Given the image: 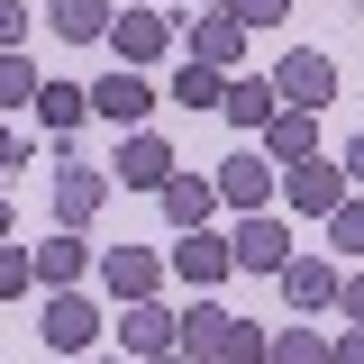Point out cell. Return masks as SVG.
Wrapping results in <instances>:
<instances>
[{
  "label": "cell",
  "instance_id": "1",
  "mask_svg": "<svg viewBox=\"0 0 364 364\" xmlns=\"http://www.w3.org/2000/svg\"><path fill=\"white\" fill-rule=\"evenodd\" d=\"M264 82H273V100H282V109H310V119H318V109L337 100V64L301 46V55H282V64H273Z\"/></svg>",
  "mask_w": 364,
  "mask_h": 364
},
{
  "label": "cell",
  "instance_id": "2",
  "mask_svg": "<svg viewBox=\"0 0 364 364\" xmlns=\"http://www.w3.org/2000/svg\"><path fill=\"white\" fill-rule=\"evenodd\" d=\"M282 264H291V237H282V219H273V210L237 219V237H228V273H282Z\"/></svg>",
  "mask_w": 364,
  "mask_h": 364
},
{
  "label": "cell",
  "instance_id": "3",
  "mask_svg": "<svg viewBox=\"0 0 364 364\" xmlns=\"http://www.w3.org/2000/svg\"><path fill=\"white\" fill-rule=\"evenodd\" d=\"M37 337L55 346V355H91V337H100V310H91L82 291H55V301H46V318H37Z\"/></svg>",
  "mask_w": 364,
  "mask_h": 364
},
{
  "label": "cell",
  "instance_id": "4",
  "mask_svg": "<svg viewBox=\"0 0 364 364\" xmlns=\"http://www.w3.org/2000/svg\"><path fill=\"white\" fill-rule=\"evenodd\" d=\"M273 191H282V200H291V210H310V219H328V210H337V200H346V173H337V164H282V173H273Z\"/></svg>",
  "mask_w": 364,
  "mask_h": 364
},
{
  "label": "cell",
  "instance_id": "5",
  "mask_svg": "<svg viewBox=\"0 0 364 364\" xmlns=\"http://www.w3.org/2000/svg\"><path fill=\"white\" fill-rule=\"evenodd\" d=\"M182 37H191V64H210V73H237V64H246V28H237L228 9H200Z\"/></svg>",
  "mask_w": 364,
  "mask_h": 364
},
{
  "label": "cell",
  "instance_id": "6",
  "mask_svg": "<svg viewBox=\"0 0 364 364\" xmlns=\"http://www.w3.org/2000/svg\"><path fill=\"white\" fill-rule=\"evenodd\" d=\"M100 282H109V301H155L164 255H146V246H109V255H100Z\"/></svg>",
  "mask_w": 364,
  "mask_h": 364
},
{
  "label": "cell",
  "instance_id": "7",
  "mask_svg": "<svg viewBox=\"0 0 364 364\" xmlns=\"http://www.w3.org/2000/svg\"><path fill=\"white\" fill-rule=\"evenodd\" d=\"M210 182H219V200L237 210V219H255V210L273 200V164H264V155H228Z\"/></svg>",
  "mask_w": 364,
  "mask_h": 364
},
{
  "label": "cell",
  "instance_id": "8",
  "mask_svg": "<svg viewBox=\"0 0 364 364\" xmlns=\"http://www.w3.org/2000/svg\"><path fill=\"white\" fill-rule=\"evenodd\" d=\"M228 328H237V318H228L219 301H191V310L173 318V355H191V364H219V346H228Z\"/></svg>",
  "mask_w": 364,
  "mask_h": 364
},
{
  "label": "cell",
  "instance_id": "9",
  "mask_svg": "<svg viewBox=\"0 0 364 364\" xmlns=\"http://www.w3.org/2000/svg\"><path fill=\"white\" fill-rule=\"evenodd\" d=\"M255 155H264V164H310V155H318V119H310V109H273Z\"/></svg>",
  "mask_w": 364,
  "mask_h": 364
},
{
  "label": "cell",
  "instance_id": "10",
  "mask_svg": "<svg viewBox=\"0 0 364 364\" xmlns=\"http://www.w3.org/2000/svg\"><path fill=\"white\" fill-rule=\"evenodd\" d=\"M337 282H346V273L328 264V255H291V264H282V301H291V310H328Z\"/></svg>",
  "mask_w": 364,
  "mask_h": 364
},
{
  "label": "cell",
  "instance_id": "11",
  "mask_svg": "<svg viewBox=\"0 0 364 364\" xmlns=\"http://www.w3.org/2000/svg\"><path fill=\"white\" fill-rule=\"evenodd\" d=\"M28 264H37V282H46V291H73V282L91 273V246L73 237V228H55V237H46L37 255H28Z\"/></svg>",
  "mask_w": 364,
  "mask_h": 364
},
{
  "label": "cell",
  "instance_id": "12",
  "mask_svg": "<svg viewBox=\"0 0 364 364\" xmlns=\"http://www.w3.org/2000/svg\"><path fill=\"white\" fill-rule=\"evenodd\" d=\"M109 46H119L128 64H155V55L173 46V28H164V9H119V18H109Z\"/></svg>",
  "mask_w": 364,
  "mask_h": 364
},
{
  "label": "cell",
  "instance_id": "13",
  "mask_svg": "<svg viewBox=\"0 0 364 364\" xmlns=\"http://www.w3.org/2000/svg\"><path fill=\"white\" fill-rule=\"evenodd\" d=\"M82 100H91V119H119V128H136V119L155 109V91L136 82V73H100V82L82 91Z\"/></svg>",
  "mask_w": 364,
  "mask_h": 364
},
{
  "label": "cell",
  "instance_id": "14",
  "mask_svg": "<svg viewBox=\"0 0 364 364\" xmlns=\"http://www.w3.org/2000/svg\"><path fill=\"white\" fill-rule=\"evenodd\" d=\"M273 109H282V100H273L264 73H228V91H219V119H228V128H255V136H264Z\"/></svg>",
  "mask_w": 364,
  "mask_h": 364
},
{
  "label": "cell",
  "instance_id": "15",
  "mask_svg": "<svg viewBox=\"0 0 364 364\" xmlns=\"http://www.w3.org/2000/svg\"><path fill=\"white\" fill-rule=\"evenodd\" d=\"M119 182H136V191H164V182H173V146H164L155 128H136L128 146H119Z\"/></svg>",
  "mask_w": 364,
  "mask_h": 364
},
{
  "label": "cell",
  "instance_id": "16",
  "mask_svg": "<svg viewBox=\"0 0 364 364\" xmlns=\"http://www.w3.org/2000/svg\"><path fill=\"white\" fill-rule=\"evenodd\" d=\"M119 337H128V355H173V310H155V301H128V318H119Z\"/></svg>",
  "mask_w": 364,
  "mask_h": 364
},
{
  "label": "cell",
  "instance_id": "17",
  "mask_svg": "<svg viewBox=\"0 0 364 364\" xmlns=\"http://www.w3.org/2000/svg\"><path fill=\"white\" fill-rule=\"evenodd\" d=\"M100 191H109L100 173H82V164H64V173H55V219H64L73 237H82V219L100 210Z\"/></svg>",
  "mask_w": 364,
  "mask_h": 364
},
{
  "label": "cell",
  "instance_id": "18",
  "mask_svg": "<svg viewBox=\"0 0 364 364\" xmlns=\"http://www.w3.org/2000/svg\"><path fill=\"white\" fill-rule=\"evenodd\" d=\"M46 28L91 46V37H109V0H46Z\"/></svg>",
  "mask_w": 364,
  "mask_h": 364
},
{
  "label": "cell",
  "instance_id": "19",
  "mask_svg": "<svg viewBox=\"0 0 364 364\" xmlns=\"http://www.w3.org/2000/svg\"><path fill=\"white\" fill-rule=\"evenodd\" d=\"M164 210H173V228L182 237H191V228H210V210H219V182H164Z\"/></svg>",
  "mask_w": 364,
  "mask_h": 364
},
{
  "label": "cell",
  "instance_id": "20",
  "mask_svg": "<svg viewBox=\"0 0 364 364\" xmlns=\"http://www.w3.org/2000/svg\"><path fill=\"white\" fill-rule=\"evenodd\" d=\"M173 273H182V282H219V273H228V237L191 228V237H182V255H173Z\"/></svg>",
  "mask_w": 364,
  "mask_h": 364
},
{
  "label": "cell",
  "instance_id": "21",
  "mask_svg": "<svg viewBox=\"0 0 364 364\" xmlns=\"http://www.w3.org/2000/svg\"><path fill=\"white\" fill-rule=\"evenodd\" d=\"M37 119H46V128H55V136H73V128H82V119H91V100H82V91H73V82H37Z\"/></svg>",
  "mask_w": 364,
  "mask_h": 364
},
{
  "label": "cell",
  "instance_id": "22",
  "mask_svg": "<svg viewBox=\"0 0 364 364\" xmlns=\"http://www.w3.org/2000/svg\"><path fill=\"white\" fill-rule=\"evenodd\" d=\"M219 91H228V73H210V64H182V73H173L182 109H219Z\"/></svg>",
  "mask_w": 364,
  "mask_h": 364
},
{
  "label": "cell",
  "instance_id": "23",
  "mask_svg": "<svg viewBox=\"0 0 364 364\" xmlns=\"http://www.w3.org/2000/svg\"><path fill=\"white\" fill-rule=\"evenodd\" d=\"M264 364H328V337H318V328H291V337L264 346Z\"/></svg>",
  "mask_w": 364,
  "mask_h": 364
},
{
  "label": "cell",
  "instance_id": "24",
  "mask_svg": "<svg viewBox=\"0 0 364 364\" xmlns=\"http://www.w3.org/2000/svg\"><path fill=\"white\" fill-rule=\"evenodd\" d=\"M328 246L337 255H364V200H337L328 210Z\"/></svg>",
  "mask_w": 364,
  "mask_h": 364
},
{
  "label": "cell",
  "instance_id": "25",
  "mask_svg": "<svg viewBox=\"0 0 364 364\" xmlns=\"http://www.w3.org/2000/svg\"><path fill=\"white\" fill-rule=\"evenodd\" d=\"M18 100H37V64L28 55H0V109H18Z\"/></svg>",
  "mask_w": 364,
  "mask_h": 364
},
{
  "label": "cell",
  "instance_id": "26",
  "mask_svg": "<svg viewBox=\"0 0 364 364\" xmlns=\"http://www.w3.org/2000/svg\"><path fill=\"white\" fill-rule=\"evenodd\" d=\"M210 9H228V18L255 37V28H282V9H291V0H210Z\"/></svg>",
  "mask_w": 364,
  "mask_h": 364
},
{
  "label": "cell",
  "instance_id": "27",
  "mask_svg": "<svg viewBox=\"0 0 364 364\" xmlns=\"http://www.w3.org/2000/svg\"><path fill=\"white\" fill-rule=\"evenodd\" d=\"M28 282H37V264H28V255H18V246H0V301H18V291H28Z\"/></svg>",
  "mask_w": 364,
  "mask_h": 364
},
{
  "label": "cell",
  "instance_id": "28",
  "mask_svg": "<svg viewBox=\"0 0 364 364\" xmlns=\"http://www.w3.org/2000/svg\"><path fill=\"white\" fill-rule=\"evenodd\" d=\"M219 364H264V337L237 318V328H228V346H219Z\"/></svg>",
  "mask_w": 364,
  "mask_h": 364
},
{
  "label": "cell",
  "instance_id": "29",
  "mask_svg": "<svg viewBox=\"0 0 364 364\" xmlns=\"http://www.w3.org/2000/svg\"><path fill=\"white\" fill-rule=\"evenodd\" d=\"M18 37H28V9H18V0H0V55H18Z\"/></svg>",
  "mask_w": 364,
  "mask_h": 364
},
{
  "label": "cell",
  "instance_id": "30",
  "mask_svg": "<svg viewBox=\"0 0 364 364\" xmlns=\"http://www.w3.org/2000/svg\"><path fill=\"white\" fill-rule=\"evenodd\" d=\"M337 310H346V318L364 328V273H355V282H337Z\"/></svg>",
  "mask_w": 364,
  "mask_h": 364
},
{
  "label": "cell",
  "instance_id": "31",
  "mask_svg": "<svg viewBox=\"0 0 364 364\" xmlns=\"http://www.w3.org/2000/svg\"><path fill=\"white\" fill-rule=\"evenodd\" d=\"M18 164H28V146H18V136L0 128V173H18Z\"/></svg>",
  "mask_w": 364,
  "mask_h": 364
},
{
  "label": "cell",
  "instance_id": "32",
  "mask_svg": "<svg viewBox=\"0 0 364 364\" xmlns=\"http://www.w3.org/2000/svg\"><path fill=\"white\" fill-rule=\"evenodd\" d=\"M337 364H364V328H355V337H346V346H337Z\"/></svg>",
  "mask_w": 364,
  "mask_h": 364
},
{
  "label": "cell",
  "instance_id": "33",
  "mask_svg": "<svg viewBox=\"0 0 364 364\" xmlns=\"http://www.w3.org/2000/svg\"><path fill=\"white\" fill-rule=\"evenodd\" d=\"M346 173H355V182H364V136H355V146H346Z\"/></svg>",
  "mask_w": 364,
  "mask_h": 364
},
{
  "label": "cell",
  "instance_id": "34",
  "mask_svg": "<svg viewBox=\"0 0 364 364\" xmlns=\"http://www.w3.org/2000/svg\"><path fill=\"white\" fill-rule=\"evenodd\" d=\"M0 246H9V200H0Z\"/></svg>",
  "mask_w": 364,
  "mask_h": 364
},
{
  "label": "cell",
  "instance_id": "35",
  "mask_svg": "<svg viewBox=\"0 0 364 364\" xmlns=\"http://www.w3.org/2000/svg\"><path fill=\"white\" fill-rule=\"evenodd\" d=\"M146 364H191V355H146Z\"/></svg>",
  "mask_w": 364,
  "mask_h": 364
},
{
  "label": "cell",
  "instance_id": "36",
  "mask_svg": "<svg viewBox=\"0 0 364 364\" xmlns=\"http://www.w3.org/2000/svg\"><path fill=\"white\" fill-rule=\"evenodd\" d=\"M91 364H109V355H91Z\"/></svg>",
  "mask_w": 364,
  "mask_h": 364
}]
</instances>
